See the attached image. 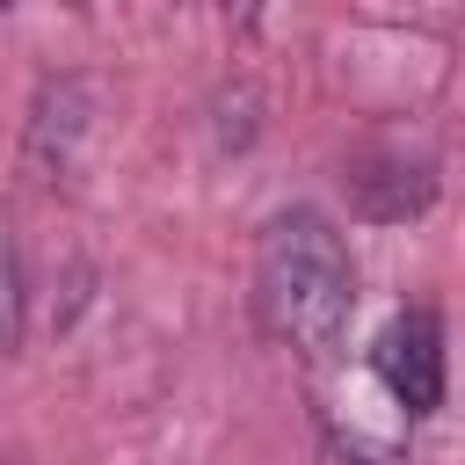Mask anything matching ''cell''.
I'll use <instances>...</instances> for the list:
<instances>
[{"mask_svg":"<svg viewBox=\"0 0 465 465\" xmlns=\"http://www.w3.org/2000/svg\"><path fill=\"white\" fill-rule=\"evenodd\" d=\"M349 305H356V269H349L341 232L305 203L276 211L262 225V247H254V320H262V334L291 356H327L349 327Z\"/></svg>","mask_w":465,"mask_h":465,"instance_id":"obj_1","label":"cell"},{"mask_svg":"<svg viewBox=\"0 0 465 465\" xmlns=\"http://www.w3.org/2000/svg\"><path fill=\"white\" fill-rule=\"evenodd\" d=\"M371 371L400 414H436L443 407V320L429 305H400L385 334L371 341Z\"/></svg>","mask_w":465,"mask_h":465,"instance_id":"obj_2","label":"cell"},{"mask_svg":"<svg viewBox=\"0 0 465 465\" xmlns=\"http://www.w3.org/2000/svg\"><path fill=\"white\" fill-rule=\"evenodd\" d=\"M87 124H94V87L80 73L44 80L36 102H29V131H22V174L29 182H73Z\"/></svg>","mask_w":465,"mask_h":465,"instance_id":"obj_3","label":"cell"},{"mask_svg":"<svg viewBox=\"0 0 465 465\" xmlns=\"http://www.w3.org/2000/svg\"><path fill=\"white\" fill-rule=\"evenodd\" d=\"M429 196H436V167H429V160L371 153V160L349 167V203H356L363 218H378V225H400V218L429 211Z\"/></svg>","mask_w":465,"mask_h":465,"instance_id":"obj_4","label":"cell"},{"mask_svg":"<svg viewBox=\"0 0 465 465\" xmlns=\"http://www.w3.org/2000/svg\"><path fill=\"white\" fill-rule=\"evenodd\" d=\"M22 341V247L0 225V356Z\"/></svg>","mask_w":465,"mask_h":465,"instance_id":"obj_5","label":"cell"}]
</instances>
